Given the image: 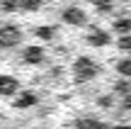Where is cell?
Wrapping results in <instances>:
<instances>
[{
    "label": "cell",
    "instance_id": "4",
    "mask_svg": "<svg viewBox=\"0 0 131 129\" xmlns=\"http://www.w3.org/2000/svg\"><path fill=\"white\" fill-rule=\"evenodd\" d=\"M114 90H117L119 95H122L124 100H126V97H131V83H129V81H117Z\"/></svg>",
    "mask_w": 131,
    "mask_h": 129
},
{
    "label": "cell",
    "instance_id": "6",
    "mask_svg": "<svg viewBox=\"0 0 131 129\" xmlns=\"http://www.w3.org/2000/svg\"><path fill=\"white\" fill-rule=\"evenodd\" d=\"M119 46H122V49H131V37H122V39H119Z\"/></svg>",
    "mask_w": 131,
    "mask_h": 129
},
{
    "label": "cell",
    "instance_id": "7",
    "mask_svg": "<svg viewBox=\"0 0 131 129\" xmlns=\"http://www.w3.org/2000/svg\"><path fill=\"white\" fill-rule=\"evenodd\" d=\"M124 105H126L129 110H131V97H126V100H124Z\"/></svg>",
    "mask_w": 131,
    "mask_h": 129
},
{
    "label": "cell",
    "instance_id": "2",
    "mask_svg": "<svg viewBox=\"0 0 131 129\" xmlns=\"http://www.w3.org/2000/svg\"><path fill=\"white\" fill-rule=\"evenodd\" d=\"M63 19H66L68 24H75V27L88 24V15H85L80 7H66V10H63Z\"/></svg>",
    "mask_w": 131,
    "mask_h": 129
},
{
    "label": "cell",
    "instance_id": "3",
    "mask_svg": "<svg viewBox=\"0 0 131 129\" xmlns=\"http://www.w3.org/2000/svg\"><path fill=\"white\" fill-rule=\"evenodd\" d=\"M88 44H92V46H107V44H112V34L104 32V29H92L88 34Z\"/></svg>",
    "mask_w": 131,
    "mask_h": 129
},
{
    "label": "cell",
    "instance_id": "1",
    "mask_svg": "<svg viewBox=\"0 0 131 129\" xmlns=\"http://www.w3.org/2000/svg\"><path fill=\"white\" fill-rule=\"evenodd\" d=\"M97 71H100V66L92 61V58H88V56H80V58H75V63H73L75 81H80V83H85V81H92V78L97 76Z\"/></svg>",
    "mask_w": 131,
    "mask_h": 129
},
{
    "label": "cell",
    "instance_id": "5",
    "mask_svg": "<svg viewBox=\"0 0 131 129\" xmlns=\"http://www.w3.org/2000/svg\"><path fill=\"white\" fill-rule=\"evenodd\" d=\"M117 71L122 73L124 78H131V58H122V61H117Z\"/></svg>",
    "mask_w": 131,
    "mask_h": 129
}]
</instances>
